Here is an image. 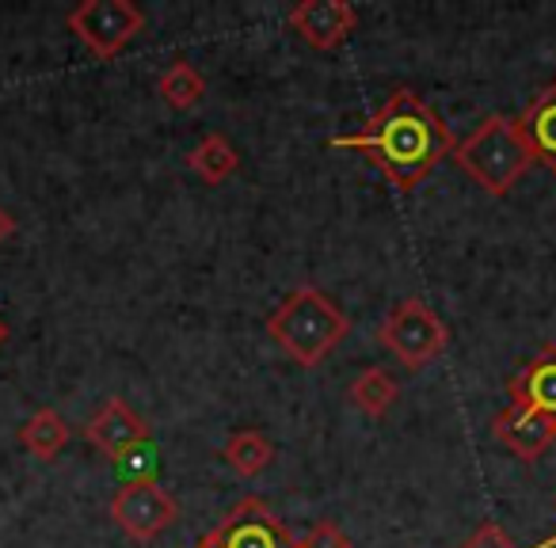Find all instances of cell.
Wrapping results in <instances>:
<instances>
[{"instance_id":"1","label":"cell","mask_w":556,"mask_h":548,"mask_svg":"<svg viewBox=\"0 0 556 548\" xmlns=\"http://www.w3.org/2000/svg\"><path fill=\"white\" fill-rule=\"evenodd\" d=\"M332 145L358 149L393 179L396 191H416L439 168L442 156L454 153V133L419 100V92L396 88L363 130L332 138Z\"/></svg>"},{"instance_id":"2","label":"cell","mask_w":556,"mask_h":548,"mask_svg":"<svg viewBox=\"0 0 556 548\" xmlns=\"http://www.w3.org/2000/svg\"><path fill=\"white\" fill-rule=\"evenodd\" d=\"M348 332H351V317L317 286H298L267 317V335L302 370H313V366L325 362Z\"/></svg>"},{"instance_id":"3","label":"cell","mask_w":556,"mask_h":548,"mask_svg":"<svg viewBox=\"0 0 556 548\" xmlns=\"http://www.w3.org/2000/svg\"><path fill=\"white\" fill-rule=\"evenodd\" d=\"M454 164L492 199L515 191V183L533 168V153L510 115H488L465 141L454 145Z\"/></svg>"},{"instance_id":"4","label":"cell","mask_w":556,"mask_h":548,"mask_svg":"<svg viewBox=\"0 0 556 548\" xmlns=\"http://www.w3.org/2000/svg\"><path fill=\"white\" fill-rule=\"evenodd\" d=\"M65 27L77 35L100 62L118 58L146 27V12L130 0H80L77 9L65 16Z\"/></svg>"},{"instance_id":"5","label":"cell","mask_w":556,"mask_h":548,"mask_svg":"<svg viewBox=\"0 0 556 548\" xmlns=\"http://www.w3.org/2000/svg\"><path fill=\"white\" fill-rule=\"evenodd\" d=\"M378 340L401 358L408 370H424L434 358L446 351L450 332L439 320V313L427 309L419 297H408V302H396L393 309L386 313L378 328Z\"/></svg>"},{"instance_id":"6","label":"cell","mask_w":556,"mask_h":548,"mask_svg":"<svg viewBox=\"0 0 556 548\" xmlns=\"http://www.w3.org/2000/svg\"><path fill=\"white\" fill-rule=\"evenodd\" d=\"M111 518L130 540H156L172 522L179 518V502L168 495V487L156 484V476L149 480H126L115 495H111Z\"/></svg>"},{"instance_id":"7","label":"cell","mask_w":556,"mask_h":548,"mask_svg":"<svg viewBox=\"0 0 556 548\" xmlns=\"http://www.w3.org/2000/svg\"><path fill=\"white\" fill-rule=\"evenodd\" d=\"M210 533L217 548H298V537L278 522L260 495H244Z\"/></svg>"},{"instance_id":"8","label":"cell","mask_w":556,"mask_h":548,"mask_svg":"<svg viewBox=\"0 0 556 548\" xmlns=\"http://www.w3.org/2000/svg\"><path fill=\"white\" fill-rule=\"evenodd\" d=\"M85 438L92 442L103 457H111V461L118 464L123 457H130L134 449L149 446V423L123 400V396H111V400H103L100 408H96V416L88 419Z\"/></svg>"},{"instance_id":"9","label":"cell","mask_w":556,"mask_h":548,"mask_svg":"<svg viewBox=\"0 0 556 548\" xmlns=\"http://www.w3.org/2000/svg\"><path fill=\"white\" fill-rule=\"evenodd\" d=\"M287 24L309 42L313 50H336L358 24L355 4L348 0H302L287 12Z\"/></svg>"},{"instance_id":"10","label":"cell","mask_w":556,"mask_h":548,"mask_svg":"<svg viewBox=\"0 0 556 548\" xmlns=\"http://www.w3.org/2000/svg\"><path fill=\"white\" fill-rule=\"evenodd\" d=\"M492 434H495V442L507 446L515 457H522V461H538V457L556 442V419L541 416V411L507 404V408L492 419Z\"/></svg>"},{"instance_id":"11","label":"cell","mask_w":556,"mask_h":548,"mask_svg":"<svg viewBox=\"0 0 556 548\" xmlns=\"http://www.w3.org/2000/svg\"><path fill=\"white\" fill-rule=\"evenodd\" d=\"M515 408H530L556 419V343H545L507 385Z\"/></svg>"},{"instance_id":"12","label":"cell","mask_w":556,"mask_h":548,"mask_svg":"<svg viewBox=\"0 0 556 548\" xmlns=\"http://www.w3.org/2000/svg\"><path fill=\"white\" fill-rule=\"evenodd\" d=\"M515 123L522 130L526 145H530L533 164H545L548 171H556V85H548L545 92L533 95L530 107Z\"/></svg>"},{"instance_id":"13","label":"cell","mask_w":556,"mask_h":548,"mask_svg":"<svg viewBox=\"0 0 556 548\" xmlns=\"http://www.w3.org/2000/svg\"><path fill=\"white\" fill-rule=\"evenodd\" d=\"M70 438H73L70 423H65L54 408H39L20 426V446L31 457H39V461H54V457L70 446Z\"/></svg>"},{"instance_id":"14","label":"cell","mask_w":556,"mask_h":548,"mask_svg":"<svg viewBox=\"0 0 556 548\" xmlns=\"http://www.w3.org/2000/svg\"><path fill=\"white\" fill-rule=\"evenodd\" d=\"M187 168L202 179V183L217 187L240 168V153L232 149V141L225 133H206V138L194 145V153H187Z\"/></svg>"},{"instance_id":"15","label":"cell","mask_w":556,"mask_h":548,"mask_svg":"<svg viewBox=\"0 0 556 548\" xmlns=\"http://www.w3.org/2000/svg\"><path fill=\"white\" fill-rule=\"evenodd\" d=\"M348 396H351V404H355V408L363 411V416L381 419V416H386V411L396 404L401 388H396L393 373L381 370V366H370V370H363L355 381H351Z\"/></svg>"},{"instance_id":"16","label":"cell","mask_w":556,"mask_h":548,"mask_svg":"<svg viewBox=\"0 0 556 548\" xmlns=\"http://www.w3.org/2000/svg\"><path fill=\"white\" fill-rule=\"evenodd\" d=\"M222 457L240 476H260V472L270 469V461H275V446H270V438L260 431H237V434H229V442L222 446Z\"/></svg>"},{"instance_id":"17","label":"cell","mask_w":556,"mask_h":548,"mask_svg":"<svg viewBox=\"0 0 556 548\" xmlns=\"http://www.w3.org/2000/svg\"><path fill=\"white\" fill-rule=\"evenodd\" d=\"M156 92H161V100L168 103V107L191 111L194 103L202 100V92H206V80H202V73L194 69L191 62H172L168 69L156 77Z\"/></svg>"},{"instance_id":"18","label":"cell","mask_w":556,"mask_h":548,"mask_svg":"<svg viewBox=\"0 0 556 548\" xmlns=\"http://www.w3.org/2000/svg\"><path fill=\"white\" fill-rule=\"evenodd\" d=\"M298 548H355L351 537L336 522H317L305 537H298Z\"/></svg>"},{"instance_id":"19","label":"cell","mask_w":556,"mask_h":548,"mask_svg":"<svg viewBox=\"0 0 556 548\" xmlns=\"http://www.w3.org/2000/svg\"><path fill=\"white\" fill-rule=\"evenodd\" d=\"M457 548H518V545L507 537V530H503L500 522H480L477 530H472V537L462 540Z\"/></svg>"},{"instance_id":"20","label":"cell","mask_w":556,"mask_h":548,"mask_svg":"<svg viewBox=\"0 0 556 548\" xmlns=\"http://www.w3.org/2000/svg\"><path fill=\"white\" fill-rule=\"evenodd\" d=\"M12 232H16V217H12L9 209L0 206V244H4V240H9Z\"/></svg>"},{"instance_id":"21","label":"cell","mask_w":556,"mask_h":548,"mask_svg":"<svg viewBox=\"0 0 556 548\" xmlns=\"http://www.w3.org/2000/svg\"><path fill=\"white\" fill-rule=\"evenodd\" d=\"M194 548H217V540H214V533H202V537H199V545H194Z\"/></svg>"},{"instance_id":"22","label":"cell","mask_w":556,"mask_h":548,"mask_svg":"<svg viewBox=\"0 0 556 548\" xmlns=\"http://www.w3.org/2000/svg\"><path fill=\"white\" fill-rule=\"evenodd\" d=\"M9 335H12V328H9V320L0 317V347H4V343H9Z\"/></svg>"},{"instance_id":"23","label":"cell","mask_w":556,"mask_h":548,"mask_svg":"<svg viewBox=\"0 0 556 548\" xmlns=\"http://www.w3.org/2000/svg\"><path fill=\"white\" fill-rule=\"evenodd\" d=\"M538 548H556V537H548V540H541Z\"/></svg>"}]
</instances>
